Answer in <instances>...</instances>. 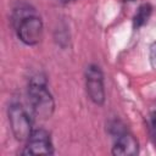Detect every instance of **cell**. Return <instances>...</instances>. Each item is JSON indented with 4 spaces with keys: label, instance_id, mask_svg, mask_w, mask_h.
Instances as JSON below:
<instances>
[{
    "label": "cell",
    "instance_id": "cell-1",
    "mask_svg": "<svg viewBox=\"0 0 156 156\" xmlns=\"http://www.w3.org/2000/svg\"><path fill=\"white\" fill-rule=\"evenodd\" d=\"M12 23L18 39L26 45H37L43 38V22L29 5H18L12 12Z\"/></svg>",
    "mask_w": 156,
    "mask_h": 156
},
{
    "label": "cell",
    "instance_id": "cell-2",
    "mask_svg": "<svg viewBox=\"0 0 156 156\" xmlns=\"http://www.w3.org/2000/svg\"><path fill=\"white\" fill-rule=\"evenodd\" d=\"M28 100L33 113L40 119H48L55 111V101L41 77L32 78L28 85Z\"/></svg>",
    "mask_w": 156,
    "mask_h": 156
},
{
    "label": "cell",
    "instance_id": "cell-3",
    "mask_svg": "<svg viewBox=\"0 0 156 156\" xmlns=\"http://www.w3.org/2000/svg\"><path fill=\"white\" fill-rule=\"evenodd\" d=\"M9 122L13 136L20 141H27L33 132L32 119L26 108L20 102H13L10 105Z\"/></svg>",
    "mask_w": 156,
    "mask_h": 156
},
{
    "label": "cell",
    "instance_id": "cell-4",
    "mask_svg": "<svg viewBox=\"0 0 156 156\" xmlns=\"http://www.w3.org/2000/svg\"><path fill=\"white\" fill-rule=\"evenodd\" d=\"M111 133L116 138L112 147V154L115 156H134L139 152L138 140L133 134L127 132L123 126L119 127V123L115 122L111 127Z\"/></svg>",
    "mask_w": 156,
    "mask_h": 156
},
{
    "label": "cell",
    "instance_id": "cell-5",
    "mask_svg": "<svg viewBox=\"0 0 156 156\" xmlns=\"http://www.w3.org/2000/svg\"><path fill=\"white\" fill-rule=\"evenodd\" d=\"M85 88L89 99L95 105H102L105 102V85L104 74L99 66L90 65L85 71Z\"/></svg>",
    "mask_w": 156,
    "mask_h": 156
},
{
    "label": "cell",
    "instance_id": "cell-6",
    "mask_svg": "<svg viewBox=\"0 0 156 156\" xmlns=\"http://www.w3.org/2000/svg\"><path fill=\"white\" fill-rule=\"evenodd\" d=\"M23 155H52L54 146L50 134L45 129H35L27 140Z\"/></svg>",
    "mask_w": 156,
    "mask_h": 156
},
{
    "label": "cell",
    "instance_id": "cell-7",
    "mask_svg": "<svg viewBox=\"0 0 156 156\" xmlns=\"http://www.w3.org/2000/svg\"><path fill=\"white\" fill-rule=\"evenodd\" d=\"M151 12H152V7L149 5V4H143L135 12L134 15V18H133V24H134V28L138 29L140 28L141 26H144L150 16H151Z\"/></svg>",
    "mask_w": 156,
    "mask_h": 156
},
{
    "label": "cell",
    "instance_id": "cell-8",
    "mask_svg": "<svg viewBox=\"0 0 156 156\" xmlns=\"http://www.w3.org/2000/svg\"><path fill=\"white\" fill-rule=\"evenodd\" d=\"M150 63L152 68L156 69V43H154L150 46Z\"/></svg>",
    "mask_w": 156,
    "mask_h": 156
},
{
    "label": "cell",
    "instance_id": "cell-9",
    "mask_svg": "<svg viewBox=\"0 0 156 156\" xmlns=\"http://www.w3.org/2000/svg\"><path fill=\"white\" fill-rule=\"evenodd\" d=\"M151 135H152V139L156 144V116H154L151 119Z\"/></svg>",
    "mask_w": 156,
    "mask_h": 156
}]
</instances>
